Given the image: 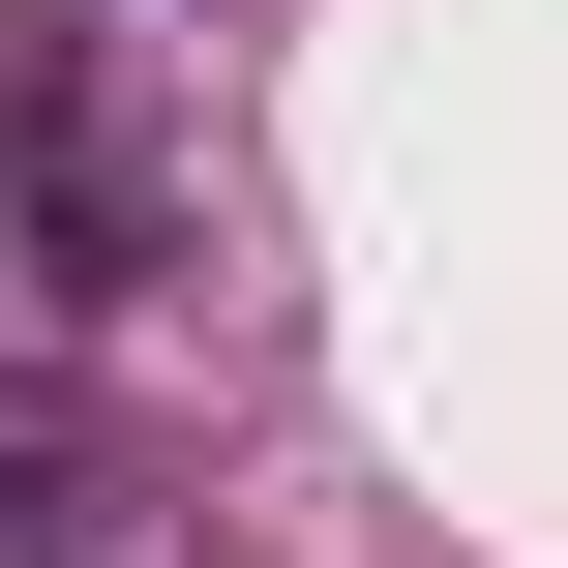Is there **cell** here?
I'll use <instances>...</instances> for the list:
<instances>
[{"label": "cell", "instance_id": "1", "mask_svg": "<svg viewBox=\"0 0 568 568\" xmlns=\"http://www.w3.org/2000/svg\"><path fill=\"white\" fill-rule=\"evenodd\" d=\"M0 539L60 568V539H120V419L60 389V359H0Z\"/></svg>", "mask_w": 568, "mask_h": 568}]
</instances>
